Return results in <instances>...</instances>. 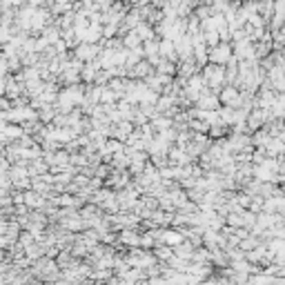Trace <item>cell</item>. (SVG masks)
<instances>
[{
  "label": "cell",
  "mask_w": 285,
  "mask_h": 285,
  "mask_svg": "<svg viewBox=\"0 0 285 285\" xmlns=\"http://www.w3.org/2000/svg\"><path fill=\"white\" fill-rule=\"evenodd\" d=\"M25 203H27V205H29V207H38V205H42V201H40V198H38V194H25Z\"/></svg>",
  "instance_id": "1"
},
{
  "label": "cell",
  "mask_w": 285,
  "mask_h": 285,
  "mask_svg": "<svg viewBox=\"0 0 285 285\" xmlns=\"http://www.w3.org/2000/svg\"><path fill=\"white\" fill-rule=\"evenodd\" d=\"M27 176V169H22V167H13L11 169V178L16 180V178H25Z\"/></svg>",
  "instance_id": "2"
},
{
  "label": "cell",
  "mask_w": 285,
  "mask_h": 285,
  "mask_svg": "<svg viewBox=\"0 0 285 285\" xmlns=\"http://www.w3.org/2000/svg\"><path fill=\"white\" fill-rule=\"evenodd\" d=\"M4 92H7V78L0 76V94H4Z\"/></svg>",
  "instance_id": "3"
}]
</instances>
